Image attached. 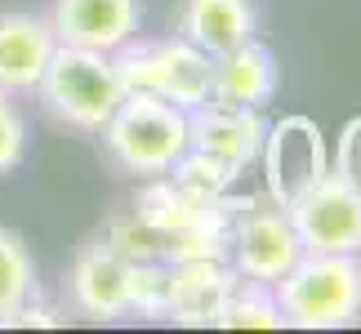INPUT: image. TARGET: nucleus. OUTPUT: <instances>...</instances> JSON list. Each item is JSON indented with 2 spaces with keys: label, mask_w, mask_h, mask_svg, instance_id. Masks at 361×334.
Instances as JSON below:
<instances>
[{
  "label": "nucleus",
  "mask_w": 361,
  "mask_h": 334,
  "mask_svg": "<svg viewBox=\"0 0 361 334\" xmlns=\"http://www.w3.org/2000/svg\"><path fill=\"white\" fill-rule=\"evenodd\" d=\"M103 156L116 174L130 178H161L188 151V111L157 99V94L130 89L112 111V120L99 130Z\"/></svg>",
  "instance_id": "f257e3e1"
},
{
  "label": "nucleus",
  "mask_w": 361,
  "mask_h": 334,
  "mask_svg": "<svg viewBox=\"0 0 361 334\" xmlns=\"http://www.w3.org/2000/svg\"><path fill=\"white\" fill-rule=\"evenodd\" d=\"M125 94L130 89H125L112 54L76 49V45L54 49L45 76H40V85H36L40 107L76 134H99L103 125L112 120V111L121 107Z\"/></svg>",
  "instance_id": "f03ea898"
},
{
  "label": "nucleus",
  "mask_w": 361,
  "mask_h": 334,
  "mask_svg": "<svg viewBox=\"0 0 361 334\" xmlns=\"http://www.w3.org/2000/svg\"><path fill=\"white\" fill-rule=\"evenodd\" d=\"M276 308L295 330H343L361 316V263L357 254H312L303 249L272 285Z\"/></svg>",
  "instance_id": "7ed1b4c3"
},
{
  "label": "nucleus",
  "mask_w": 361,
  "mask_h": 334,
  "mask_svg": "<svg viewBox=\"0 0 361 334\" xmlns=\"http://www.w3.org/2000/svg\"><path fill=\"white\" fill-rule=\"evenodd\" d=\"M125 89H143L174 107L210 103V54H201L183 36H134L112 54Z\"/></svg>",
  "instance_id": "20e7f679"
},
{
  "label": "nucleus",
  "mask_w": 361,
  "mask_h": 334,
  "mask_svg": "<svg viewBox=\"0 0 361 334\" xmlns=\"http://www.w3.org/2000/svg\"><path fill=\"white\" fill-rule=\"evenodd\" d=\"M259 170H263V197L272 205L299 201L312 183H322L330 174V147L326 134L312 116H281L268 125L259 151Z\"/></svg>",
  "instance_id": "39448f33"
},
{
  "label": "nucleus",
  "mask_w": 361,
  "mask_h": 334,
  "mask_svg": "<svg viewBox=\"0 0 361 334\" xmlns=\"http://www.w3.org/2000/svg\"><path fill=\"white\" fill-rule=\"evenodd\" d=\"M299 254H303V245H299L295 223H290L281 205H272L268 197H259V201L250 197L237 210L232 232H228V268L237 276L276 285L295 268Z\"/></svg>",
  "instance_id": "423d86ee"
},
{
  "label": "nucleus",
  "mask_w": 361,
  "mask_h": 334,
  "mask_svg": "<svg viewBox=\"0 0 361 334\" xmlns=\"http://www.w3.org/2000/svg\"><path fill=\"white\" fill-rule=\"evenodd\" d=\"M295 236L312 254H357L361 245V197L343 187L335 174L312 183L299 201L286 205Z\"/></svg>",
  "instance_id": "0eeeda50"
},
{
  "label": "nucleus",
  "mask_w": 361,
  "mask_h": 334,
  "mask_svg": "<svg viewBox=\"0 0 361 334\" xmlns=\"http://www.w3.org/2000/svg\"><path fill=\"white\" fill-rule=\"evenodd\" d=\"M67 295H72V308L90 321H125L130 316V259L107 236H94L72 259Z\"/></svg>",
  "instance_id": "6e6552de"
},
{
  "label": "nucleus",
  "mask_w": 361,
  "mask_h": 334,
  "mask_svg": "<svg viewBox=\"0 0 361 334\" xmlns=\"http://www.w3.org/2000/svg\"><path fill=\"white\" fill-rule=\"evenodd\" d=\"M263 134H268V120L259 107L201 103L188 111V147L228 165L232 174H245L250 165H259Z\"/></svg>",
  "instance_id": "1a4fd4ad"
},
{
  "label": "nucleus",
  "mask_w": 361,
  "mask_h": 334,
  "mask_svg": "<svg viewBox=\"0 0 361 334\" xmlns=\"http://www.w3.org/2000/svg\"><path fill=\"white\" fill-rule=\"evenodd\" d=\"M49 23L59 45L116 54L143 32V0H54Z\"/></svg>",
  "instance_id": "9d476101"
},
{
  "label": "nucleus",
  "mask_w": 361,
  "mask_h": 334,
  "mask_svg": "<svg viewBox=\"0 0 361 334\" xmlns=\"http://www.w3.org/2000/svg\"><path fill=\"white\" fill-rule=\"evenodd\" d=\"M54 49H59V36H54L49 13H0V94L9 99L36 94Z\"/></svg>",
  "instance_id": "9b49d317"
},
{
  "label": "nucleus",
  "mask_w": 361,
  "mask_h": 334,
  "mask_svg": "<svg viewBox=\"0 0 361 334\" xmlns=\"http://www.w3.org/2000/svg\"><path fill=\"white\" fill-rule=\"evenodd\" d=\"M276 85H281V67H276V54L259 36L210 58V103L263 111L276 99Z\"/></svg>",
  "instance_id": "f8f14e48"
},
{
  "label": "nucleus",
  "mask_w": 361,
  "mask_h": 334,
  "mask_svg": "<svg viewBox=\"0 0 361 334\" xmlns=\"http://www.w3.org/2000/svg\"><path fill=\"white\" fill-rule=\"evenodd\" d=\"M165 276H170L165 321L174 326H214L219 303L228 299L232 281H237L228 259H178V263H165Z\"/></svg>",
  "instance_id": "ddd939ff"
},
{
  "label": "nucleus",
  "mask_w": 361,
  "mask_h": 334,
  "mask_svg": "<svg viewBox=\"0 0 361 334\" xmlns=\"http://www.w3.org/2000/svg\"><path fill=\"white\" fill-rule=\"evenodd\" d=\"M174 32L192 40L201 54L219 58L259 36V5L255 0H183Z\"/></svg>",
  "instance_id": "4468645a"
},
{
  "label": "nucleus",
  "mask_w": 361,
  "mask_h": 334,
  "mask_svg": "<svg viewBox=\"0 0 361 334\" xmlns=\"http://www.w3.org/2000/svg\"><path fill=\"white\" fill-rule=\"evenodd\" d=\"M214 326L219 330H286V316L276 308L272 285L237 276L232 290H228V299L219 303V312H214Z\"/></svg>",
  "instance_id": "2eb2a0df"
},
{
  "label": "nucleus",
  "mask_w": 361,
  "mask_h": 334,
  "mask_svg": "<svg viewBox=\"0 0 361 334\" xmlns=\"http://www.w3.org/2000/svg\"><path fill=\"white\" fill-rule=\"evenodd\" d=\"M32 295H40L32 245L23 241V232L0 228V321L13 316Z\"/></svg>",
  "instance_id": "dca6fc26"
},
{
  "label": "nucleus",
  "mask_w": 361,
  "mask_h": 334,
  "mask_svg": "<svg viewBox=\"0 0 361 334\" xmlns=\"http://www.w3.org/2000/svg\"><path fill=\"white\" fill-rule=\"evenodd\" d=\"M170 183H178L183 192H192V197H201V201H224V197H232V187H237V178L241 174H232L228 165H219V161H210V156H201V151H183L174 165H170Z\"/></svg>",
  "instance_id": "f3484780"
},
{
  "label": "nucleus",
  "mask_w": 361,
  "mask_h": 334,
  "mask_svg": "<svg viewBox=\"0 0 361 334\" xmlns=\"http://www.w3.org/2000/svg\"><path fill=\"white\" fill-rule=\"evenodd\" d=\"M27 143H32V134H27L23 107L9 94H0V178L13 174L27 161Z\"/></svg>",
  "instance_id": "a211bd4d"
},
{
  "label": "nucleus",
  "mask_w": 361,
  "mask_h": 334,
  "mask_svg": "<svg viewBox=\"0 0 361 334\" xmlns=\"http://www.w3.org/2000/svg\"><path fill=\"white\" fill-rule=\"evenodd\" d=\"M330 174L361 197V116L343 120V130L335 138V151H330Z\"/></svg>",
  "instance_id": "6ab92c4d"
},
{
  "label": "nucleus",
  "mask_w": 361,
  "mask_h": 334,
  "mask_svg": "<svg viewBox=\"0 0 361 334\" xmlns=\"http://www.w3.org/2000/svg\"><path fill=\"white\" fill-rule=\"evenodd\" d=\"M0 326H5V330H23V326H45V330H54V326H63V321H59V312L45 308V303H36V295H32V299H27L18 312L5 316Z\"/></svg>",
  "instance_id": "aec40b11"
},
{
  "label": "nucleus",
  "mask_w": 361,
  "mask_h": 334,
  "mask_svg": "<svg viewBox=\"0 0 361 334\" xmlns=\"http://www.w3.org/2000/svg\"><path fill=\"white\" fill-rule=\"evenodd\" d=\"M357 263H361V245H357Z\"/></svg>",
  "instance_id": "412c9836"
}]
</instances>
